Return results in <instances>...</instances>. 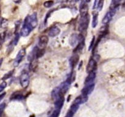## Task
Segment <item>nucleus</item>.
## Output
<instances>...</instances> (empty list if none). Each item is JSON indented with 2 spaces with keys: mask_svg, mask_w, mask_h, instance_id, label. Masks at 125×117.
<instances>
[{
  "mask_svg": "<svg viewBox=\"0 0 125 117\" xmlns=\"http://www.w3.org/2000/svg\"><path fill=\"white\" fill-rule=\"evenodd\" d=\"M123 0H112L110 9H117V8L119 7L120 4L121 2Z\"/></svg>",
  "mask_w": 125,
  "mask_h": 117,
  "instance_id": "obj_18",
  "label": "nucleus"
},
{
  "mask_svg": "<svg viewBox=\"0 0 125 117\" xmlns=\"http://www.w3.org/2000/svg\"><path fill=\"white\" fill-rule=\"evenodd\" d=\"M78 61H79V56L77 54H74L72 56L70 59V63L72 68H74L78 64Z\"/></svg>",
  "mask_w": 125,
  "mask_h": 117,
  "instance_id": "obj_17",
  "label": "nucleus"
},
{
  "mask_svg": "<svg viewBox=\"0 0 125 117\" xmlns=\"http://www.w3.org/2000/svg\"><path fill=\"white\" fill-rule=\"evenodd\" d=\"M44 54H45V49L37 48L36 51V54H35V57H36V58H40L43 56Z\"/></svg>",
  "mask_w": 125,
  "mask_h": 117,
  "instance_id": "obj_23",
  "label": "nucleus"
},
{
  "mask_svg": "<svg viewBox=\"0 0 125 117\" xmlns=\"http://www.w3.org/2000/svg\"><path fill=\"white\" fill-rule=\"evenodd\" d=\"M31 61L32 62L31 63L30 66H29V68H30V70L34 71L35 69H36L37 67V65H38L37 61V60L35 59V58Z\"/></svg>",
  "mask_w": 125,
  "mask_h": 117,
  "instance_id": "obj_22",
  "label": "nucleus"
},
{
  "mask_svg": "<svg viewBox=\"0 0 125 117\" xmlns=\"http://www.w3.org/2000/svg\"><path fill=\"white\" fill-rule=\"evenodd\" d=\"M5 107H6V104L5 103H2L0 105V117L2 116Z\"/></svg>",
  "mask_w": 125,
  "mask_h": 117,
  "instance_id": "obj_29",
  "label": "nucleus"
},
{
  "mask_svg": "<svg viewBox=\"0 0 125 117\" xmlns=\"http://www.w3.org/2000/svg\"><path fill=\"white\" fill-rule=\"evenodd\" d=\"M24 99V96L20 93H14L10 97L11 100H21Z\"/></svg>",
  "mask_w": 125,
  "mask_h": 117,
  "instance_id": "obj_19",
  "label": "nucleus"
},
{
  "mask_svg": "<svg viewBox=\"0 0 125 117\" xmlns=\"http://www.w3.org/2000/svg\"><path fill=\"white\" fill-rule=\"evenodd\" d=\"M20 82L23 88L28 87L29 84V76L28 72L23 71L20 76Z\"/></svg>",
  "mask_w": 125,
  "mask_h": 117,
  "instance_id": "obj_3",
  "label": "nucleus"
},
{
  "mask_svg": "<svg viewBox=\"0 0 125 117\" xmlns=\"http://www.w3.org/2000/svg\"><path fill=\"white\" fill-rule=\"evenodd\" d=\"M63 102H64V97H63V96H61L60 97H59L57 99L55 100L54 106L56 108L61 110L62 108V106H63Z\"/></svg>",
  "mask_w": 125,
  "mask_h": 117,
  "instance_id": "obj_15",
  "label": "nucleus"
},
{
  "mask_svg": "<svg viewBox=\"0 0 125 117\" xmlns=\"http://www.w3.org/2000/svg\"><path fill=\"white\" fill-rule=\"evenodd\" d=\"M95 37H94L92 39V40L91 41V43H90V46H89V50H91L92 49V48L94 47V46L95 45Z\"/></svg>",
  "mask_w": 125,
  "mask_h": 117,
  "instance_id": "obj_31",
  "label": "nucleus"
},
{
  "mask_svg": "<svg viewBox=\"0 0 125 117\" xmlns=\"http://www.w3.org/2000/svg\"><path fill=\"white\" fill-rule=\"evenodd\" d=\"M95 78H96V73H95V71H93L89 73L87 77L85 79V82H84L85 85H89V84H92V83H94Z\"/></svg>",
  "mask_w": 125,
  "mask_h": 117,
  "instance_id": "obj_13",
  "label": "nucleus"
},
{
  "mask_svg": "<svg viewBox=\"0 0 125 117\" xmlns=\"http://www.w3.org/2000/svg\"><path fill=\"white\" fill-rule=\"evenodd\" d=\"M116 11L117 9H110L109 11L106 13V14L105 15V16L104 17L103 19L102 23L103 24H107L110 21H111V20L112 19L114 16L115 15L116 13Z\"/></svg>",
  "mask_w": 125,
  "mask_h": 117,
  "instance_id": "obj_5",
  "label": "nucleus"
},
{
  "mask_svg": "<svg viewBox=\"0 0 125 117\" xmlns=\"http://www.w3.org/2000/svg\"><path fill=\"white\" fill-rule=\"evenodd\" d=\"M32 30V29L31 28L30 26L28 24H27L26 23L24 22L23 27H22L21 29L20 30L21 35L23 37L28 36V35H29Z\"/></svg>",
  "mask_w": 125,
  "mask_h": 117,
  "instance_id": "obj_10",
  "label": "nucleus"
},
{
  "mask_svg": "<svg viewBox=\"0 0 125 117\" xmlns=\"http://www.w3.org/2000/svg\"><path fill=\"white\" fill-rule=\"evenodd\" d=\"M51 96H52V99L54 100H56L59 97H60L61 96H63V95H62L61 92V90H60L59 88L56 87V88L54 89L52 91V93H51Z\"/></svg>",
  "mask_w": 125,
  "mask_h": 117,
  "instance_id": "obj_16",
  "label": "nucleus"
},
{
  "mask_svg": "<svg viewBox=\"0 0 125 117\" xmlns=\"http://www.w3.org/2000/svg\"><path fill=\"white\" fill-rule=\"evenodd\" d=\"M76 1H79V0H75Z\"/></svg>",
  "mask_w": 125,
  "mask_h": 117,
  "instance_id": "obj_37",
  "label": "nucleus"
},
{
  "mask_svg": "<svg viewBox=\"0 0 125 117\" xmlns=\"http://www.w3.org/2000/svg\"><path fill=\"white\" fill-rule=\"evenodd\" d=\"M79 107V104H77V103H76V102H73V104L71 106V107H70V108L69 110L71 112H72L73 114H74V113L77 112V110H78Z\"/></svg>",
  "mask_w": 125,
  "mask_h": 117,
  "instance_id": "obj_21",
  "label": "nucleus"
},
{
  "mask_svg": "<svg viewBox=\"0 0 125 117\" xmlns=\"http://www.w3.org/2000/svg\"><path fill=\"white\" fill-rule=\"evenodd\" d=\"M19 38H20V35L18 34H16L15 37L14 39L13 40V44L14 45H17V44L18 43V40H19Z\"/></svg>",
  "mask_w": 125,
  "mask_h": 117,
  "instance_id": "obj_30",
  "label": "nucleus"
},
{
  "mask_svg": "<svg viewBox=\"0 0 125 117\" xmlns=\"http://www.w3.org/2000/svg\"><path fill=\"white\" fill-rule=\"evenodd\" d=\"M79 12L81 17H84L89 15V6L85 2L81 3L79 9Z\"/></svg>",
  "mask_w": 125,
  "mask_h": 117,
  "instance_id": "obj_11",
  "label": "nucleus"
},
{
  "mask_svg": "<svg viewBox=\"0 0 125 117\" xmlns=\"http://www.w3.org/2000/svg\"><path fill=\"white\" fill-rule=\"evenodd\" d=\"M70 84H71V82L69 80L67 79L66 81L63 82V83H62V84H61V85L59 87L60 90H61V93H62V95H64V94H65L66 92L68 91V88H69L70 87Z\"/></svg>",
  "mask_w": 125,
  "mask_h": 117,
  "instance_id": "obj_12",
  "label": "nucleus"
},
{
  "mask_svg": "<svg viewBox=\"0 0 125 117\" xmlns=\"http://www.w3.org/2000/svg\"><path fill=\"white\" fill-rule=\"evenodd\" d=\"M5 95H6V93H1V95H0V101H1V100L4 98V97L5 96Z\"/></svg>",
  "mask_w": 125,
  "mask_h": 117,
  "instance_id": "obj_32",
  "label": "nucleus"
},
{
  "mask_svg": "<svg viewBox=\"0 0 125 117\" xmlns=\"http://www.w3.org/2000/svg\"><path fill=\"white\" fill-rule=\"evenodd\" d=\"M89 21H90V17L89 15L84 17H81L79 24V31L83 32L87 30L89 24Z\"/></svg>",
  "mask_w": 125,
  "mask_h": 117,
  "instance_id": "obj_2",
  "label": "nucleus"
},
{
  "mask_svg": "<svg viewBox=\"0 0 125 117\" xmlns=\"http://www.w3.org/2000/svg\"><path fill=\"white\" fill-rule=\"evenodd\" d=\"M26 55V50L24 49H21L18 52L17 57H16L15 59L14 62H13V65L14 67H17L19 65L20 63H21L22 60H23V58Z\"/></svg>",
  "mask_w": 125,
  "mask_h": 117,
  "instance_id": "obj_7",
  "label": "nucleus"
},
{
  "mask_svg": "<svg viewBox=\"0 0 125 117\" xmlns=\"http://www.w3.org/2000/svg\"><path fill=\"white\" fill-rule=\"evenodd\" d=\"M60 112H61V110L56 108V109L53 111L52 114H51L49 117H58L60 114Z\"/></svg>",
  "mask_w": 125,
  "mask_h": 117,
  "instance_id": "obj_25",
  "label": "nucleus"
},
{
  "mask_svg": "<svg viewBox=\"0 0 125 117\" xmlns=\"http://www.w3.org/2000/svg\"><path fill=\"white\" fill-rule=\"evenodd\" d=\"M95 88V84L92 83V84H89V85H85V87L83 88L82 90V96L84 98H87V96L91 93L94 90Z\"/></svg>",
  "mask_w": 125,
  "mask_h": 117,
  "instance_id": "obj_4",
  "label": "nucleus"
},
{
  "mask_svg": "<svg viewBox=\"0 0 125 117\" xmlns=\"http://www.w3.org/2000/svg\"><path fill=\"white\" fill-rule=\"evenodd\" d=\"M98 14L96 12V13H94V14H93L92 26L93 28H95L98 25Z\"/></svg>",
  "mask_w": 125,
  "mask_h": 117,
  "instance_id": "obj_20",
  "label": "nucleus"
},
{
  "mask_svg": "<svg viewBox=\"0 0 125 117\" xmlns=\"http://www.w3.org/2000/svg\"><path fill=\"white\" fill-rule=\"evenodd\" d=\"M13 73V71L12 70V71H9V73H6V74L4 76L3 78H2V80H6V79H7L8 78H10V77L12 76Z\"/></svg>",
  "mask_w": 125,
  "mask_h": 117,
  "instance_id": "obj_27",
  "label": "nucleus"
},
{
  "mask_svg": "<svg viewBox=\"0 0 125 117\" xmlns=\"http://www.w3.org/2000/svg\"><path fill=\"white\" fill-rule=\"evenodd\" d=\"M97 67V63L96 60L94 58H91L88 63L86 68V71L87 73H90L91 72L95 71Z\"/></svg>",
  "mask_w": 125,
  "mask_h": 117,
  "instance_id": "obj_8",
  "label": "nucleus"
},
{
  "mask_svg": "<svg viewBox=\"0 0 125 117\" xmlns=\"http://www.w3.org/2000/svg\"><path fill=\"white\" fill-rule=\"evenodd\" d=\"M31 117H34V115H32Z\"/></svg>",
  "mask_w": 125,
  "mask_h": 117,
  "instance_id": "obj_36",
  "label": "nucleus"
},
{
  "mask_svg": "<svg viewBox=\"0 0 125 117\" xmlns=\"http://www.w3.org/2000/svg\"><path fill=\"white\" fill-rule=\"evenodd\" d=\"M13 2L16 4H19L21 1V0H13Z\"/></svg>",
  "mask_w": 125,
  "mask_h": 117,
  "instance_id": "obj_33",
  "label": "nucleus"
},
{
  "mask_svg": "<svg viewBox=\"0 0 125 117\" xmlns=\"http://www.w3.org/2000/svg\"><path fill=\"white\" fill-rule=\"evenodd\" d=\"M104 5V0H99L98 1L97 4V9H98L99 11L103 9Z\"/></svg>",
  "mask_w": 125,
  "mask_h": 117,
  "instance_id": "obj_26",
  "label": "nucleus"
},
{
  "mask_svg": "<svg viewBox=\"0 0 125 117\" xmlns=\"http://www.w3.org/2000/svg\"><path fill=\"white\" fill-rule=\"evenodd\" d=\"M6 87H7V83L5 81L2 82L0 84V93L2 92V91L6 88Z\"/></svg>",
  "mask_w": 125,
  "mask_h": 117,
  "instance_id": "obj_28",
  "label": "nucleus"
},
{
  "mask_svg": "<svg viewBox=\"0 0 125 117\" xmlns=\"http://www.w3.org/2000/svg\"><path fill=\"white\" fill-rule=\"evenodd\" d=\"M25 23L29 24L32 29H34L35 27L37 26V16L36 13H32L31 15L28 16L24 20Z\"/></svg>",
  "mask_w": 125,
  "mask_h": 117,
  "instance_id": "obj_1",
  "label": "nucleus"
},
{
  "mask_svg": "<svg viewBox=\"0 0 125 117\" xmlns=\"http://www.w3.org/2000/svg\"><path fill=\"white\" fill-rule=\"evenodd\" d=\"M122 9L123 10H125V0L124 1V2H123V4H122Z\"/></svg>",
  "mask_w": 125,
  "mask_h": 117,
  "instance_id": "obj_34",
  "label": "nucleus"
},
{
  "mask_svg": "<svg viewBox=\"0 0 125 117\" xmlns=\"http://www.w3.org/2000/svg\"><path fill=\"white\" fill-rule=\"evenodd\" d=\"M60 32H61V29H59V28H58L56 26H54L49 30L48 35L49 36L51 37H54L57 36L60 34Z\"/></svg>",
  "mask_w": 125,
  "mask_h": 117,
  "instance_id": "obj_14",
  "label": "nucleus"
},
{
  "mask_svg": "<svg viewBox=\"0 0 125 117\" xmlns=\"http://www.w3.org/2000/svg\"><path fill=\"white\" fill-rule=\"evenodd\" d=\"M48 37L46 35H42L39 40L38 43V48L45 49L48 43Z\"/></svg>",
  "mask_w": 125,
  "mask_h": 117,
  "instance_id": "obj_9",
  "label": "nucleus"
},
{
  "mask_svg": "<svg viewBox=\"0 0 125 117\" xmlns=\"http://www.w3.org/2000/svg\"><path fill=\"white\" fill-rule=\"evenodd\" d=\"M85 1L86 2H89L90 1H91V0H85Z\"/></svg>",
  "mask_w": 125,
  "mask_h": 117,
  "instance_id": "obj_35",
  "label": "nucleus"
},
{
  "mask_svg": "<svg viewBox=\"0 0 125 117\" xmlns=\"http://www.w3.org/2000/svg\"><path fill=\"white\" fill-rule=\"evenodd\" d=\"M54 1H52V0H49V1H45L43 3V6L45 7H46V8H50L51 6L53 5Z\"/></svg>",
  "mask_w": 125,
  "mask_h": 117,
  "instance_id": "obj_24",
  "label": "nucleus"
},
{
  "mask_svg": "<svg viewBox=\"0 0 125 117\" xmlns=\"http://www.w3.org/2000/svg\"><path fill=\"white\" fill-rule=\"evenodd\" d=\"M84 40V37H83V35H77V34H74L70 37L69 40L70 45L72 46H75L76 45H78V44L79 43V41H81V40Z\"/></svg>",
  "mask_w": 125,
  "mask_h": 117,
  "instance_id": "obj_6",
  "label": "nucleus"
}]
</instances>
